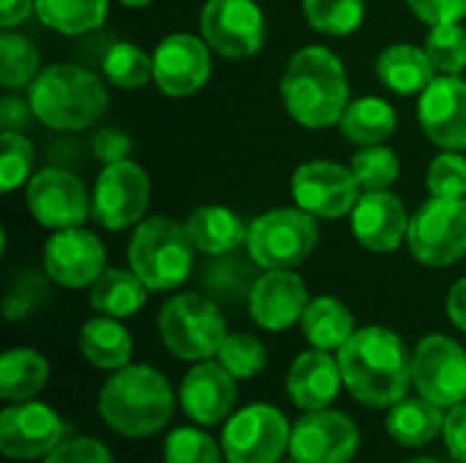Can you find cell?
<instances>
[{"mask_svg": "<svg viewBox=\"0 0 466 463\" xmlns=\"http://www.w3.org/2000/svg\"><path fill=\"white\" fill-rule=\"evenodd\" d=\"M66 439V423L41 401H16L0 412V453L11 461L46 458Z\"/></svg>", "mask_w": 466, "mask_h": 463, "instance_id": "cell-17", "label": "cell"}, {"mask_svg": "<svg viewBox=\"0 0 466 463\" xmlns=\"http://www.w3.org/2000/svg\"><path fill=\"white\" fill-rule=\"evenodd\" d=\"M350 169L355 172L363 191H390L401 177L399 153L388 145L358 147L350 158Z\"/></svg>", "mask_w": 466, "mask_h": 463, "instance_id": "cell-37", "label": "cell"}, {"mask_svg": "<svg viewBox=\"0 0 466 463\" xmlns=\"http://www.w3.org/2000/svg\"><path fill=\"white\" fill-rule=\"evenodd\" d=\"M445 445L456 463H466V401L456 404L445 415Z\"/></svg>", "mask_w": 466, "mask_h": 463, "instance_id": "cell-47", "label": "cell"}, {"mask_svg": "<svg viewBox=\"0 0 466 463\" xmlns=\"http://www.w3.org/2000/svg\"><path fill=\"white\" fill-rule=\"evenodd\" d=\"M344 388L355 401L374 409H390L412 388V352L404 338L382 325L358 327L336 352Z\"/></svg>", "mask_w": 466, "mask_h": 463, "instance_id": "cell-1", "label": "cell"}, {"mask_svg": "<svg viewBox=\"0 0 466 463\" xmlns=\"http://www.w3.org/2000/svg\"><path fill=\"white\" fill-rule=\"evenodd\" d=\"M407 251L423 267H453L466 257V199L429 196L410 218Z\"/></svg>", "mask_w": 466, "mask_h": 463, "instance_id": "cell-8", "label": "cell"}, {"mask_svg": "<svg viewBox=\"0 0 466 463\" xmlns=\"http://www.w3.org/2000/svg\"><path fill=\"white\" fill-rule=\"evenodd\" d=\"M385 431L393 442L404 448H423L434 442L445 431L442 407L431 404L429 398H401L388 409Z\"/></svg>", "mask_w": 466, "mask_h": 463, "instance_id": "cell-30", "label": "cell"}, {"mask_svg": "<svg viewBox=\"0 0 466 463\" xmlns=\"http://www.w3.org/2000/svg\"><path fill=\"white\" fill-rule=\"evenodd\" d=\"M180 407L197 426H218L232 418L238 379L213 357L194 363L180 382Z\"/></svg>", "mask_w": 466, "mask_h": 463, "instance_id": "cell-22", "label": "cell"}, {"mask_svg": "<svg viewBox=\"0 0 466 463\" xmlns=\"http://www.w3.org/2000/svg\"><path fill=\"white\" fill-rule=\"evenodd\" d=\"M90 150L96 156V161L104 164H115V161H126L131 158V150H134V139L128 131L117 128V126H104L93 134L90 139Z\"/></svg>", "mask_w": 466, "mask_h": 463, "instance_id": "cell-45", "label": "cell"}, {"mask_svg": "<svg viewBox=\"0 0 466 463\" xmlns=\"http://www.w3.org/2000/svg\"><path fill=\"white\" fill-rule=\"evenodd\" d=\"M279 93L287 115L309 131L339 126L352 101L344 60L322 44H309L292 52Z\"/></svg>", "mask_w": 466, "mask_h": 463, "instance_id": "cell-2", "label": "cell"}, {"mask_svg": "<svg viewBox=\"0 0 466 463\" xmlns=\"http://www.w3.org/2000/svg\"><path fill=\"white\" fill-rule=\"evenodd\" d=\"M292 202L319 221H339L352 213L363 188L355 172L330 158H311L295 166L289 177Z\"/></svg>", "mask_w": 466, "mask_h": 463, "instance_id": "cell-11", "label": "cell"}, {"mask_svg": "<svg viewBox=\"0 0 466 463\" xmlns=\"http://www.w3.org/2000/svg\"><path fill=\"white\" fill-rule=\"evenodd\" d=\"M33 120H35V115H33V109H30L27 96L19 98V96L8 93V96L0 98V126H3V131H22V128H27Z\"/></svg>", "mask_w": 466, "mask_h": 463, "instance_id": "cell-48", "label": "cell"}, {"mask_svg": "<svg viewBox=\"0 0 466 463\" xmlns=\"http://www.w3.org/2000/svg\"><path fill=\"white\" fill-rule=\"evenodd\" d=\"M292 426L273 404H248L235 412L221 434L227 463H279L289 450Z\"/></svg>", "mask_w": 466, "mask_h": 463, "instance_id": "cell-10", "label": "cell"}, {"mask_svg": "<svg viewBox=\"0 0 466 463\" xmlns=\"http://www.w3.org/2000/svg\"><path fill=\"white\" fill-rule=\"evenodd\" d=\"M213 55L202 35L169 33L153 49V85L167 98H191L210 82Z\"/></svg>", "mask_w": 466, "mask_h": 463, "instance_id": "cell-15", "label": "cell"}, {"mask_svg": "<svg viewBox=\"0 0 466 463\" xmlns=\"http://www.w3.org/2000/svg\"><path fill=\"white\" fill-rule=\"evenodd\" d=\"M197 248L183 221L169 216H147L131 229L126 246L128 267L150 292H175L194 273Z\"/></svg>", "mask_w": 466, "mask_h": 463, "instance_id": "cell-5", "label": "cell"}, {"mask_svg": "<svg viewBox=\"0 0 466 463\" xmlns=\"http://www.w3.org/2000/svg\"><path fill=\"white\" fill-rule=\"evenodd\" d=\"M341 385L344 377L339 357L325 349L311 347L309 352H300L287 371V396L303 412L328 409L339 398Z\"/></svg>", "mask_w": 466, "mask_h": 463, "instance_id": "cell-23", "label": "cell"}, {"mask_svg": "<svg viewBox=\"0 0 466 463\" xmlns=\"http://www.w3.org/2000/svg\"><path fill=\"white\" fill-rule=\"evenodd\" d=\"M93 221L106 232L134 229L147 218L153 183L134 158L104 164L93 183Z\"/></svg>", "mask_w": 466, "mask_h": 463, "instance_id": "cell-9", "label": "cell"}, {"mask_svg": "<svg viewBox=\"0 0 466 463\" xmlns=\"http://www.w3.org/2000/svg\"><path fill=\"white\" fill-rule=\"evenodd\" d=\"M437 74H456L466 71V27L461 22L434 25L423 41Z\"/></svg>", "mask_w": 466, "mask_h": 463, "instance_id": "cell-39", "label": "cell"}, {"mask_svg": "<svg viewBox=\"0 0 466 463\" xmlns=\"http://www.w3.org/2000/svg\"><path fill=\"white\" fill-rule=\"evenodd\" d=\"M150 289L131 267H106L90 287L87 300L90 308L101 317L128 319L139 314L147 303Z\"/></svg>", "mask_w": 466, "mask_h": 463, "instance_id": "cell-27", "label": "cell"}, {"mask_svg": "<svg viewBox=\"0 0 466 463\" xmlns=\"http://www.w3.org/2000/svg\"><path fill=\"white\" fill-rule=\"evenodd\" d=\"M399 128L396 106L382 96H360L352 98L339 120V131L347 142L358 147L369 145H388V139Z\"/></svg>", "mask_w": 466, "mask_h": 463, "instance_id": "cell-28", "label": "cell"}, {"mask_svg": "<svg viewBox=\"0 0 466 463\" xmlns=\"http://www.w3.org/2000/svg\"><path fill=\"white\" fill-rule=\"evenodd\" d=\"M101 74L120 90H139L153 82V55L134 41H115L101 57Z\"/></svg>", "mask_w": 466, "mask_h": 463, "instance_id": "cell-36", "label": "cell"}, {"mask_svg": "<svg viewBox=\"0 0 466 463\" xmlns=\"http://www.w3.org/2000/svg\"><path fill=\"white\" fill-rule=\"evenodd\" d=\"M41 74V52L33 38L19 30L0 33V85L5 90H27Z\"/></svg>", "mask_w": 466, "mask_h": 463, "instance_id": "cell-34", "label": "cell"}, {"mask_svg": "<svg viewBox=\"0 0 466 463\" xmlns=\"http://www.w3.org/2000/svg\"><path fill=\"white\" fill-rule=\"evenodd\" d=\"M445 311L453 327H459L461 333H466V278L453 281V287L448 289L445 297Z\"/></svg>", "mask_w": 466, "mask_h": 463, "instance_id": "cell-50", "label": "cell"}, {"mask_svg": "<svg viewBox=\"0 0 466 463\" xmlns=\"http://www.w3.org/2000/svg\"><path fill=\"white\" fill-rule=\"evenodd\" d=\"M44 463H112V453L106 450L104 442L93 437H76V439H63Z\"/></svg>", "mask_w": 466, "mask_h": 463, "instance_id": "cell-44", "label": "cell"}, {"mask_svg": "<svg viewBox=\"0 0 466 463\" xmlns=\"http://www.w3.org/2000/svg\"><path fill=\"white\" fill-rule=\"evenodd\" d=\"M319 246V218L292 207H273L248 221L246 254L259 270H298Z\"/></svg>", "mask_w": 466, "mask_h": 463, "instance_id": "cell-7", "label": "cell"}, {"mask_svg": "<svg viewBox=\"0 0 466 463\" xmlns=\"http://www.w3.org/2000/svg\"><path fill=\"white\" fill-rule=\"evenodd\" d=\"M224 450L202 428H175L164 442V463H221Z\"/></svg>", "mask_w": 466, "mask_h": 463, "instance_id": "cell-43", "label": "cell"}, {"mask_svg": "<svg viewBox=\"0 0 466 463\" xmlns=\"http://www.w3.org/2000/svg\"><path fill=\"white\" fill-rule=\"evenodd\" d=\"M418 123L426 139L440 150L466 153L464 76L437 74V79L418 96Z\"/></svg>", "mask_w": 466, "mask_h": 463, "instance_id": "cell-19", "label": "cell"}, {"mask_svg": "<svg viewBox=\"0 0 466 463\" xmlns=\"http://www.w3.org/2000/svg\"><path fill=\"white\" fill-rule=\"evenodd\" d=\"M49 382V363L41 352L16 347L0 357V398L8 404L33 401Z\"/></svg>", "mask_w": 466, "mask_h": 463, "instance_id": "cell-31", "label": "cell"}, {"mask_svg": "<svg viewBox=\"0 0 466 463\" xmlns=\"http://www.w3.org/2000/svg\"><path fill=\"white\" fill-rule=\"evenodd\" d=\"M49 276L41 270H19L8 289H5V297H3V317L8 322H19V319H27L41 303H46L49 297Z\"/></svg>", "mask_w": 466, "mask_h": 463, "instance_id": "cell-41", "label": "cell"}, {"mask_svg": "<svg viewBox=\"0 0 466 463\" xmlns=\"http://www.w3.org/2000/svg\"><path fill=\"white\" fill-rule=\"evenodd\" d=\"M35 14V0H0V27L16 30Z\"/></svg>", "mask_w": 466, "mask_h": 463, "instance_id": "cell-49", "label": "cell"}, {"mask_svg": "<svg viewBox=\"0 0 466 463\" xmlns=\"http://www.w3.org/2000/svg\"><path fill=\"white\" fill-rule=\"evenodd\" d=\"M415 19L423 25H448V22H464L466 0H404Z\"/></svg>", "mask_w": 466, "mask_h": 463, "instance_id": "cell-46", "label": "cell"}, {"mask_svg": "<svg viewBox=\"0 0 466 463\" xmlns=\"http://www.w3.org/2000/svg\"><path fill=\"white\" fill-rule=\"evenodd\" d=\"M426 191L437 199H466V156L440 150L426 166Z\"/></svg>", "mask_w": 466, "mask_h": 463, "instance_id": "cell-42", "label": "cell"}, {"mask_svg": "<svg viewBox=\"0 0 466 463\" xmlns=\"http://www.w3.org/2000/svg\"><path fill=\"white\" fill-rule=\"evenodd\" d=\"M25 205L44 229L82 226L93 216V194L66 166H41L25 186Z\"/></svg>", "mask_w": 466, "mask_h": 463, "instance_id": "cell-13", "label": "cell"}, {"mask_svg": "<svg viewBox=\"0 0 466 463\" xmlns=\"http://www.w3.org/2000/svg\"><path fill=\"white\" fill-rule=\"evenodd\" d=\"M227 333V319L210 295L175 292L158 311V336L167 352L186 363L213 360Z\"/></svg>", "mask_w": 466, "mask_h": 463, "instance_id": "cell-6", "label": "cell"}, {"mask_svg": "<svg viewBox=\"0 0 466 463\" xmlns=\"http://www.w3.org/2000/svg\"><path fill=\"white\" fill-rule=\"evenodd\" d=\"M300 11L311 30L330 38H347L366 22V0H300Z\"/></svg>", "mask_w": 466, "mask_h": 463, "instance_id": "cell-35", "label": "cell"}, {"mask_svg": "<svg viewBox=\"0 0 466 463\" xmlns=\"http://www.w3.org/2000/svg\"><path fill=\"white\" fill-rule=\"evenodd\" d=\"M412 385L418 396L442 409L466 401V349L451 336H423L412 352Z\"/></svg>", "mask_w": 466, "mask_h": 463, "instance_id": "cell-14", "label": "cell"}, {"mask_svg": "<svg viewBox=\"0 0 466 463\" xmlns=\"http://www.w3.org/2000/svg\"><path fill=\"white\" fill-rule=\"evenodd\" d=\"M183 224L197 254L224 257V254H238L240 248H246L248 224L232 207L199 205L183 218Z\"/></svg>", "mask_w": 466, "mask_h": 463, "instance_id": "cell-25", "label": "cell"}, {"mask_svg": "<svg viewBox=\"0 0 466 463\" xmlns=\"http://www.w3.org/2000/svg\"><path fill=\"white\" fill-rule=\"evenodd\" d=\"M35 16L57 35H90L104 27L109 0H35Z\"/></svg>", "mask_w": 466, "mask_h": 463, "instance_id": "cell-32", "label": "cell"}, {"mask_svg": "<svg viewBox=\"0 0 466 463\" xmlns=\"http://www.w3.org/2000/svg\"><path fill=\"white\" fill-rule=\"evenodd\" d=\"M404 463H440V461H431V458H410V461Z\"/></svg>", "mask_w": 466, "mask_h": 463, "instance_id": "cell-52", "label": "cell"}, {"mask_svg": "<svg viewBox=\"0 0 466 463\" xmlns=\"http://www.w3.org/2000/svg\"><path fill=\"white\" fill-rule=\"evenodd\" d=\"M309 300V287L298 270H259L246 306L257 327L281 333L300 325Z\"/></svg>", "mask_w": 466, "mask_h": 463, "instance_id": "cell-20", "label": "cell"}, {"mask_svg": "<svg viewBox=\"0 0 466 463\" xmlns=\"http://www.w3.org/2000/svg\"><path fill=\"white\" fill-rule=\"evenodd\" d=\"M123 8H131V11H139V8H147L153 0H117Z\"/></svg>", "mask_w": 466, "mask_h": 463, "instance_id": "cell-51", "label": "cell"}, {"mask_svg": "<svg viewBox=\"0 0 466 463\" xmlns=\"http://www.w3.org/2000/svg\"><path fill=\"white\" fill-rule=\"evenodd\" d=\"M374 74L385 90L404 98L420 96L437 79V68L426 46H415L410 41L388 44L374 60Z\"/></svg>", "mask_w": 466, "mask_h": 463, "instance_id": "cell-24", "label": "cell"}, {"mask_svg": "<svg viewBox=\"0 0 466 463\" xmlns=\"http://www.w3.org/2000/svg\"><path fill=\"white\" fill-rule=\"evenodd\" d=\"M279 463H298L295 458H289V461H279Z\"/></svg>", "mask_w": 466, "mask_h": 463, "instance_id": "cell-53", "label": "cell"}, {"mask_svg": "<svg viewBox=\"0 0 466 463\" xmlns=\"http://www.w3.org/2000/svg\"><path fill=\"white\" fill-rule=\"evenodd\" d=\"M199 35L218 57L248 60L265 46L268 19L257 0H205Z\"/></svg>", "mask_w": 466, "mask_h": 463, "instance_id": "cell-12", "label": "cell"}, {"mask_svg": "<svg viewBox=\"0 0 466 463\" xmlns=\"http://www.w3.org/2000/svg\"><path fill=\"white\" fill-rule=\"evenodd\" d=\"M300 330L314 349L339 352L352 338V333L358 327H355V317L344 300H339L333 295H319V297L309 300L303 319H300Z\"/></svg>", "mask_w": 466, "mask_h": 463, "instance_id": "cell-29", "label": "cell"}, {"mask_svg": "<svg viewBox=\"0 0 466 463\" xmlns=\"http://www.w3.org/2000/svg\"><path fill=\"white\" fill-rule=\"evenodd\" d=\"M41 270L55 287L87 289L106 270V246L85 224L57 229L44 243Z\"/></svg>", "mask_w": 466, "mask_h": 463, "instance_id": "cell-16", "label": "cell"}, {"mask_svg": "<svg viewBox=\"0 0 466 463\" xmlns=\"http://www.w3.org/2000/svg\"><path fill=\"white\" fill-rule=\"evenodd\" d=\"M216 360L235 377V379H254L268 366L265 344L251 333H227Z\"/></svg>", "mask_w": 466, "mask_h": 463, "instance_id": "cell-40", "label": "cell"}, {"mask_svg": "<svg viewBox=\"0 0 466 463\" xmlns=\"http://www.w3.org/2000/svg\"><path fill=\"white\" fill-rule=\"evenodd\" d=\"M257 276H259L257 265L248 254L246 257L224 254V257H210L202 273V284L216 303L218 300L235 303V300H248Z\"/></svg>", "mask_w": 466, "mask_h": 463, "instance_id": "cell-33", "label": "cell"}, {"mask_svg": "<svg viewBox=\"0 0 466 463\" xmlns=\"http://www.w3.org/2000/svg\"><path fill=\"white\" fill-rule=\"evenodd\" d=\"M35 172V147L22 131H3L0 134V188L11 194Z\"/></svg>", "mask_w": 466, "mask_h": 463, "instance_id": "cell-38", "label": "cell"}, {"mask_svg": "<svg viewBox=\"0 0 466 463\" xmlns=\"http://www.w3.org/2000/svg\"><path fill=\"white\" fill-rule=\"evenodd\" d=\"M27 101L41 123L49 131L71 134L93 128L109 109L106 82L76 63H52L27 87Z\"/></svg>", "mask_w": 466, "mask_h": 463, "instance_id": "cell-3", "label": "cell"}, {"mask_svg": "<svg viewBox=\"0 0 466 463\" xmlns=\"http://www.w3.org/2000/svg\"><path fill=\"white\" fill-rule=\"evenodd\" d=\"M76 347H79V355L93 368L109 371V374L126 368L134 355V338L123 327V322L112 317H101V314L96 319H87L79 327Z\"/></svg>", "mask_w": 466, "mask_h": 463, "instance_id": "cell-26", "label": "cell"}, {"mask_svg": "<svg viewBox=\"0 0 466 463\" xmlns=\"http://www.w3.org/2000/svg\"><path fill=\"white\" fill-rule=\"evenodd\" d=\"M358 448L360 431L355 420L330 407L306 412L292 426L289 453L298 463H350Z\"/></svg>", "mask_w": 466, "mask_h": 463, "instance_id": "cell-18", "label": "cell"}, {"mask_svg": "<svg viewBox=\"0 0 466 463\" xmlns=\"http://www.w3.org/2000/svg\"><path fill=\"white\" fill-rule=\"evenodd\" d=\"M410 213L393 191H363L350 213L352 237L371 254H396L407 246Z\"/></svg>", "mask_w": 466, "mask_h": 463, "instance_id": "cell-21", "label": "cell"}, {"mask_svg": "<svg viewBox=\"0 0 466 463\" xmlns=\"http://www.w3.org/2000/svg\"><path fill=\"white\" fill-rule=\"evenodd\" d=\"M101 420L120 437L145 439L169 426L175 415V393L158 368L128 363L112 371L98 393Z\"/></svg>", "mask_w": 466, "mask_h": 463, "instance_id": "cell-4", "label": "cell"}]
</instances>
